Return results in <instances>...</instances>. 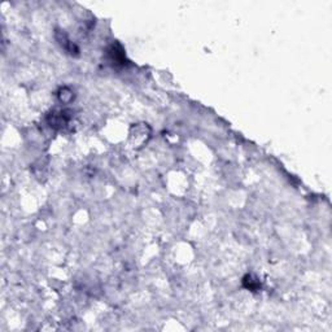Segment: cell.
I'll return each instance as SVG.
<instances>
[{
    "label": "cell",
    "instance_id": "cell-1",
    "mask_svg": "<svg viewBox=\"0 0 332 332\" xmlns=\"http://www.w3.org/2000/svg\"><path fill=\"white\" fill-rule=\"evenodd\" d=\"M72 112L68 109H56L47 116V122L55 130H63L69 125L72 119Z\"/></svg>",
    "mask_w": 332,
    "mask_h": 332
},
{
    "label": "cell",
    "instance_id": "cell-5",
    "mask_svg": "<svg viewBox=\"0 0 332 332\" xmlns=\"http://www.w3.org/2000/svg\"><path fill=\"white\" fill-rule=\"evenodd\" d=\"M57 95H58V99H60V101L64 102V104H68V102H70L73 99H74V92H73L70 89H68V87L61 89L60 91H58Z\"/></svg>",
    "mask_w": 332,
    "mask_h": 332
},
{
    "label": "cell",
    "instance_id": "cell-3",
    "mask_svg": "<svg viewBox=\"0 0 332 332\" xmlns=\"http://www.w3.org/2000/svg\"><path fill=\"white\" fill-rule=\"evenodd\" d=\"M55 36H56V39H57L58 45L64 48L68 53H70L72 56L79 55V48H78L72 40H70L69 36H68V34L65 33L64 30H58L57 29L55 33Z\"/></svg>",
    "mask_w": 332,
    "mask_h": 332
},
{
    "label": "cell",
    "instance_id": "cell-4",
    "mask_svg": "<svg viewBox=\"0 0 332 332\" xmlns=\"http://www.w3.org/2000/svg\"><path fill=\"white\" fill-rule=\"evenodd\" d=\"M243 285L249 291H257L258 288H261L260 282L257 279L252 277V275H245L243 279Z\"/></svg>",
    "mask_w": 332,
    "mask_h": 332
},
{
    "label": "cell",
    "instance_id": "cell-2",
    "mask_svg": "<svg viewBox=\"0 0 332 332\" xmlns=\"http://www.w3.org/2000/svg\"><path fill=\"white\" fill-rule=\"evenodd\" d=\"M107 57L113 67H123L126 64V56H125L123 48L117 42L112 43L107 48Z\"/></svg>",
    "mask_w": 332,
    "mask_h": 332
}]
</instances>
